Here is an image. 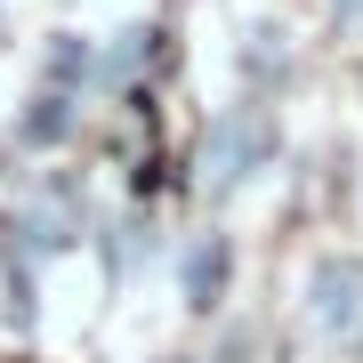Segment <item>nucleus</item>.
<instances>
[{
    "instance_id": "1",
    "label": "nucleus",
    "mask_w": 363,
    "mask_h": 363,
    "mask_svg": "<svg viewBox=\"0 0 363 363\" xmlns=\"http://www.w3.org/2000/svg\"><path fill=\"white\" fill-rule=\"evenodd\" d=\"M307 315L323 339H363V267L355 259H323L307 283Z\"/></svg>"
},
{
    "instance_id": "2",
    "label": "nucleus",
    "mask_w": 363,
    "mask_h": 363,
    "mask_svg": "<svg viewBox=\"0 0 363 363\" xmlns=\"http://www.w3.org/2000/svg\"><path fill=\"white\" fill-rule=\"evenodd\" d=\"M259 154H267L259 105H234V113L218 121V130H210V145H202V178H210V194H226V186H242Z\"/></svg>"
},
{
    "instance_id": "3",
    "label": "nucleus",
    "mask_w": 363,
    "mask_h": 363,
    "mask_svg": "<svg viewBox=\"0 0 363 363\" xmlns=\"http://www.w3.org/2000/svg\"><path fill=\"white\" fill-rule=\"evenodd\" d=\"M218 283H226V242L210 234V242L186 250V307H210V298H218Z\"/></svg>"
},
{
    "instance_id": "4",
    "label": "nucleus",
    "mask_w": 363,
    "mask_h": 363,
    "mask_svg": "<svg viewBox=\"0 0 363 363\" xmlns=\"http://www.w3.org/2000/svg\"><path fill=\"white\" fill-rule=\"evenodd\" d=\"M65 121H73V113H65V97H40V113L25 121V138H33V145H49V138H65Z\"/></svg>"
},
{
    "instance_id": "5",
    "label": "nucleus",
    "mask_w": 363,
    "mask_h": 363,
    "mask_svg": "<svg viewBox=\"0 0 363 363\" xmlns=\"http://www.w3.org/2000/svg\"><path fill=\"white\" fill-rule=\"evenodd\" d=\"M89 65H97V57L81 49V40H57V57H49V73H57V81H73V73L89 81Z\"/></svg>"
},
{
    "instance_id": "6",
    "label": "nucleus",
    "mask_w": 363,
    "mask_h": 363,
    "mask_svg": "<svg viewBox=\"0 0 363 363\" xmlns=\"http://www.w3.org/2000/svg\"><path fill=\"white\" fill-rule=\"evenodd\" d=\"M339 16H363V0H339Z\"/></svg>"
}]
</instances>
